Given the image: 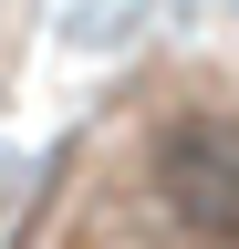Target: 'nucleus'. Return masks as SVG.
<instances>
[{
    "mask_svg": "<svg viewBox=\"0 0 239 249\" xmlns=\"http://www.w3.org/2000/svg\"><path fill=\"white\" fill-rule=\"evenodd\" d=\"M156 208L177 229L239 249V114H177L156 135Z\"/></svg>",
    "mask_w": 239,
    "mask_h": 249,
    "instance_id": "obj_1",
    "label": "nucleus"
}]
</instances>
